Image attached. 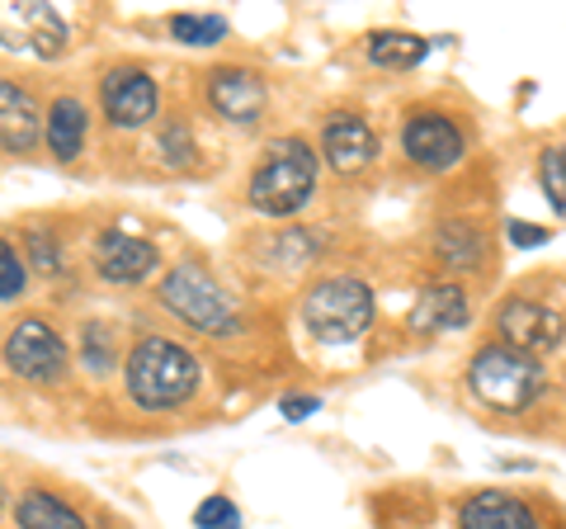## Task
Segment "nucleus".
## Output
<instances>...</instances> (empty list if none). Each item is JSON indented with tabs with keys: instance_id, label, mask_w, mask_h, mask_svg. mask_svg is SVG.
Listing matches in <instances>:
<instances>
[{
	"instance_id": "f257e3e1",
	"label": "nucleus",
	"mask_w": 566,
	"mask_h": 529,
	"mask_svg": "<svg viewBox=\"0 0 566 529\" xmlns=\"http://www.w3.org/2000/svg\"><path fill=\"white\" fill-rule=\"evenodd\" d=\"M123 378H128V397L142 412H175L199 393V360L166 336H147L133 345Z\"/></svg>"
},
{
	"instance_id": "f03ea898",
	"label": "nucleus",
	"mask_w": 566,
	"mask_h": 529,
	"mask_svg": "<svg viewBox=\"0 0 566 529\" xmlns=\"http://www.w3.org/2000/svg\"><path fill=\"white\" fill-rule=\"evenodd\" d=\"M316 189V152L303 137H274L264 147V162L251 175V204L270 218H293L297 208H307Z\"/></svg>"
},
{
	"instance_id": "7ed1b4c3",
	"label": "nucleus",
	"mask_w": 566,
	"mask_h": 529,
	"mask_svg": "<svg viewBox=\"0 0 566 529\" xmlns=\"http://www.w3.org/2000/svg\"><path fill=\"white\" fill-rule=\"evenodd\" d=\"M378 317L374 289L364 279H322L303 298V322L322 345H345L359 341Z\"/></svg>"
},
{
	"instance_id": "20e7f679",
	"label": "nucleus",
	"mask_w": 566,
	"mask_h": 529,
	"mask_svg": "<svg viewBox=\"0 0 566 529\" xmlns=\"http://www.w3.org/2000/svg\"><path fill=\"white\" fill-rule=\"evenodd\" d=\"M468 383L472 393L486 402L495 412H524L543 387H547V374L534 355H520L510 345H482L472 355V369H468Z\"/></svg>"
},
{
	"instance_id": "39448f33",
	"label": "nucleus",
	"mask_w": 566,
	"mask_h": 529,
	"mask_svg": "<svg viewBox=\"0 0 566 529\" xmlns=\"http://www.w3.org/2000/svg\"><path fill=\"white\" fill-rule=\"evenodd\" d=\"M161 308L170 317H180L185 326L208 331V336H232L241 326L232 298L222 293V284L199 264H175V270L161 279Z\"/></svg>"
},
{
	"instance_id": "423d86ee",
	"label": "nucleus",
	"mask_w": 566,
	"mask_h": 529,
	"mask_svg": "<svg viewBox=\"0 0 566 529\" xmlns=\"http://www.w3.org/2000/svg\"><path fill=\"white\" fill-rule=\"evenodd\" d=\"M6 364L24 383H57L66 374V341L39 317H24L6 336Z\"/></svg>"
},
{
	"instance_id": "0eeeda50",
	"label": "nucleus",
	"mask_w": 566,
	"mask_h": 529,
	"mask_svg": "<svg viewBox=\"0 0 566 529\" xmlns=\"http://www.w3.org/2000/svg\"><path fill=\"white\" fill-rule=\"evenodd\" d=\"M495 331H501V345L520 350V355H543V350L562 345L566 322L557 308L534 303V298H505L495 308Z\"/></svg>"
},
{
	"instance_id": "6e6552de",
	"label": "nucleus",
	"mask_w": 566,
	"mask_h": 529,
	"mask_svg": "<svg viewBox=\"0 0 566 529\" xmlns=\"http://www.w3.org/2000/svg\"><path fill=\"white\" fill-rule=\"evenodd\" d=\"M95 270L104 284H142V279H151L161 270V251H156L147 237L109 227L95 246Z\"/></svg>"
},
{
	"instance_id": "1a4fd4ad",
	"label": "nucleus",
	"mask_w": 566,
	"mask_h": 529,
	"mask_svg": "<svg viewBox=\"0 0 566 529\" xmlns=\"http://www.w3.org/2000/svg\"><path fill=\"white\" fill-rule=\"evenodd\" d=\"M401 147L406 156L420 166V170H449L463 162V133L458 123L444 114H411L406 118V133H401Z\"/></svg>"
},
{
	"instance_id": "9d476101",
	"label": "nucleus",
	"mask_w": 566,
	"mask_h": 529,
	"mask_svg": "<svg viewBox=\"0 0 566 529\" xmlns=\"http://www.w3.org/2000/svg\"><path fill=\"white\" fill-rule=\"evenodd\" d=\"M99 104L114 128H142L156 118V81L142 66H114L99 85Z\"/></svg>"
},
{
	"instance_id": "9b49d317",
	"label": "nucleus",
	"mask_w": 566,
	"mask_h": 529,
	"mask_svg": "<svg viewBox=\"0 0 566 529\" xmlns=\"http://www.w3.org/2000/svg\"><path fill=\"white\" fill-rule=\"evenodd\" d=\"M208 104L227 123H255L264 110V81L245 66H222V72L208 76Z\"/></svg>"
},
{
	"instance_id": "f8f14e48",
	"label": "nucleus",
	"mask_w": 566,
	"mask_h": 529,
	"mask_svg": "<svg viewBox=\"0 0 566 529\" xmlns=\"http://www.w3.org/2000/svg\"><path fill=\"white\" fill-rule=\"evenodd\" d=\"M322 152L340 175H354L378 156V137L359 114H331L322 133Z\"/></svg>"
},
{
	"instance_id": "ddd939ff",
	"label": "nucleus",
	"mask_w": 566,
	"mask_h": 529,
	"mask_svg": "<svg viewBox=\"0 0 566 529\" xmlns=\"http://www.w3.org/2000/svg\"><path fill=\"white\" fill-rule=\"evenodd\" d=\"M458 529H543L534 506L515 491H476L458 510Z\"/></svg>"
},
{
	"instance_id": "4468645a",
	"label": "nucleus",
	"mask_w": 566,
	"mask_h": 529,
	"mask_svg": "<svg viewBox=\"0 0 566 529\" xmlns=\"http://www.w3.org/2000/svg\"><path fill=\"white\" fill-rule=\"evenodd\" d=\"M39 137H43V114L33 104V95L0 76V147L24 156L39 147Z\"/></svg>"
},
{
	"instance_id": "2eb2a0df",
	"label": "nucleus",
	"mask_w": 566,
	"mask_h": 529,
	"mask_svg": "<svg viewBox=\"0 0 566 529\" xmlns=\"http://www.w3.org/2000/svg\"><path fill=\"white\" fill-rule=\"evenodd\" d=\"M85 128H91V114H85V104L76 95L52 100V110L43 114V143L57 162H76L85 147Z\"/></svg>"
},
{
	"instance_id": "dca6fc26",
	"label": "nucleus",
	"mask_w": 566,
	"mask_h": 529,
	"mask_svg": "<svg viewBox=\"0 0 566 529\" xmlns=\"http://www.w3.org/2000/svg\"><path fill=\"white\" fill-rule=\"evenodd\" d=\"M468 293L463 284H434L416 298V312H411V326L420 336H439V331H458L468 322Z\"/></svg>"
},
{
	"instance_id": "f3484780",
	"label": "nucleus",
	"mask_w": 566,
	"mask_h": 529,
	"mask_svg": "<svg viewBox=\"0 0 566 529\" xmlns=\"http://www.w3.org/2000/svg\"><path fill=\"white\" fill-rule=\"evenodd\" d=\"M14 520H20V529H85L81 510H71L52 491H24L14 506Z\"/></svg>"
},
{
	"instance_id": "a211bd4d",
	"label": "nucleus",
	"mask_w": 566,
	"mask_h": 529,
	"mask_svg": "<svg viewBox=\"0 0 566 529\" xmlns=\"http://www.w3.org/2000/svg\"><path fill=\"white\" fill-rule=\"evenodd\" d=\"M424 52H430V43H424L420 33L382 29V33L368 39V58H374L378 66H416V62H424Z\"/></svg>"
},
{
	"instance_id": "6ab92c4d",
	"label": "nucleus",
	"mask_w": 566,
	"mask_h": 529,
	"mask_svg": "<svg viewBox=\"0 0 566 529\" xmlns=\"http://www.w3.org/2000/svg\"><path fill=\"white\" fill-rule=\"evenodd\" d=\"M222 33H227L222 14H175L170 20V39L185 48H208V43H218Z\"/></svg>"
},
{
	"instance_id": "aec40b11",
	"label": "nucleus",
	"mask_w": 566,
	"mask_h": 529,
	"mask_svg": "<svg viewBox=\"0 0 566 529\" xmlns=\"http://www.w3.org/2000/svg\"><path fill=\"white\" fill-rule=\"evenodd\" d=\"M439 251H444V260L449 264H472L476 256H482V241H476V227H463V222H453V227H444L439 232Z\"/></svg>"
},
{
	"instance_id": "412c9836",
	"label": "nucleus",
	"mask_w": 566,
	"mask_h": 529,
	"mask_svg": "<svg viewBox=\"0 0 566 529\" xmlns=\"http://www.w3.org/2000/svg\"><path fill=\"white\" fill-rule=\"evenodd\" d=\"M538 175H543V194L553 199V208L566 218V147H547Z\"/></svg>"
},
{
	"instance_id": "4be33fe9",
	"label": "nucleus",
	"mask_w": 566,
	"mask_h": 529,
	"mask_svg": "<svg viewBox=\"0 0 566 529\" xmlns=\"http://www.w3.org/2000/svg\"><path fill=\"white\" fill-rule=\"evenodd\" d=\"M29 289V264L10 241H0V298H20Z\"/></svg>"
},
{
	"instance_id": "5701e85b",
	"label": "nucleus",
	"mask_w": 566,
	"mask_h": 529,
	"mask_svg": "<svg viewBox=\"0 0 566 529\" xmlns=\"http://www.w3.org/2000/svg\"><path fill=\"white\" fill-rule=\"evenodd\" d=\"M193 525L199 529H241V516L227 497H208L199 510H193Z\"/></svg>"
},
{
	"instance_id": "b1692460",
	"label": "nucleus",
	"mask_w": 566,
	"mask_h": 529,
	"mask_svg": "<svg viewBox=\"0 0 566 529\" xmlns=\"http://www.w3.org/2000/svg\"><path fill=\"white\" fill-rule=\"evenodd\" d=\"M161 152L170 166H189L193 162V143H189V128L185 123H170V128L161 133Z\"/></svg>"
},
{
	"instance_id": "393cba45",
	"label": "nucleus",
	"mask_w": 566,
	"mask_h": 529,
	"mask_svg": "<svg viewBox=\"0 0 566 529\" xmlns=\"http://www.w3.org/2000/svg\"><path fill=\"white\" fill-rule=\"evenodd\" d=\"M505 237L515 241V246H547V227H538V222H524V218H510L505 222Z\"/></svg>"
},
{
	"instance_id": "a878e982",
	"label": "nucleus",
	"mask_w": 566,
	"mask_h": 529,
	"mask_svg": "<svg viewBox=\"0 0 566 529\" xmlns=\"http://www.w3.org/2000/svg\"><path fill=\"white\" fill-rule=\"evenodd\" d=\"M29 246H33V264H39L43 274H57L62 270V251L52 246L43 232H29Z\"/></svg>"
},
{
	"instance_id": "bb28decb",
	"label": "nucleus",
	"mask_w": 566,
	"mask_h": 529,
	"mask_svg": "<svg viewBox=\"0 0 566 529\" xmlns=\"http://www.w3.org/2000/svg\"><path fill=\"white\" fill-rule=\"evenodd\" d=\"M279 412H283V421H307L322 412V397H283Z\"/></svg>"
}]
</instances>
